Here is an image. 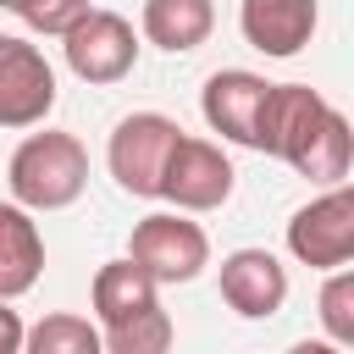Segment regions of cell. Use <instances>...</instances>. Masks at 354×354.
Returning <instances> with one entry per match:
<instances>
[{
  "instance_id": "6da1fadb",
  "label": "cell",
  "mask_w": 354,
  "mask_h": 354,
  "mask_svg": "<svg viewBox=\"0 0 354 354\" xmlns=\"http://www.w3.org/2000/svg\"><path fill=\"white\" fill-rule=\"evenodd\" d=\"M254 149L288 160L299 177L332 188L348 177L354 166V133L348 116L321 100L310 83H271L266 105H260V127H254Z\"/></svg>"
},
{
  "instance_id": "7a4b0ae2",
  "label": "cell",
  "mask_w": 354,
  "mask_h": 354,
  "mask_svg": "<svg viewBox=\"0 0 354 354\" xmlns=\"http://www.w3.org/2000/svg\"><path fill=\"white\" fill-rule=\"evenodd\" d=\"M100 343L111 354H160L171 348V315L160 310V282L133 260H105L94 271Z\"/></svg>"
},
{
  "instance_id": "3957f363",
  "label": "cell",
  "mask_w": 354,
  "mask_h": 354,
  "mask_svg": "<svg viewBox=\"0 0 354 354\" xmlns=\"http://www.w3.org/2000/svg\"><path fill=\"white\" fill-rule=\"evenodd\" d=\"M6 183L11 199L28 210H66L88 188V149L77 133H55V127L28 133L6 166Z\"/></svg>"
},
{
  "instance_id": "277c9868",
  "label": "cell",
  "mask_w": 354,
  "mask_h": 354,
  "mask_svg": "<svg viewBox=\"0 0 354 354\" xmlns=\"http://www.w3.org/2000/svg\"><path fill=\"white\" fill-rule=\"evenodd\" d=\"M61 50H66V66L72 77L105 88V83H122L133 66H138V33L122 11H105V6H88L72 17V28L61 33Z\"/></svg>"
},
{
  "instance_id": "5b68a950",
  "label": "cell",
  "mask_w": 354,
  "mask_h": 354,
  "mask_svg": "<svg viewBox=\"0 0 354 354\" xmlns=\"http://www.w3.org/2000/svg\"><path fill=\"white\" fill-rule=\"evenodd\" d=\"M177 122L160 116V111H133L116 122L111 144H105V166L116 177L122 194L133 199H160V171H166V155L177 144Z\"/></svg>"
},
{
  "instance_id": "8992f818",
  "label": "cell",
  "mask_w": 354,
  "mask_h": 354,
  "mask_svg": "<svg viewBox=\"0 0 354 354\" xmlns=\"http://www.w3.org/2000/svg\"><path fill=\"white\" fill-rule=\"evenodd\" d=\"M127 260L144 266L155 282H194L210 266V238L199 221H188V210H155L133 227Z\"/></svg>"
},
{
  "instance_id": "52a82bcc",
  "label": "cell",
  "mask_w": 354,
  "mask_h": 354,
  "mask_svg": "<svg viewBox=\"0 0 354 354\" xmlns=\"http://www.w3.org/2000/svg\"><path fill=\"white\" fill-rule=\"evenodd\" d=\"M232 160L221 155V144L210 138H194V133H177L171 155H166V171H160V199H171L177 210H221L232 199Z\"/></svg>"
},
{
  "instance_id": "ba28073f",
  "label": "cell",
  "mask_w": 354,
  "mask_h": 354,
  "mask_svg": "<svg viewBox=\"0 0 354 354\" xmlns=\"http://www.w3.org/2000/svg\"><path fill=\"white\" fill-rule=\"evenodd\" d=\"M288 254L310 271H332L354 260V194L343 183H332L321 199H310L304 210H293L288 221Z\"/></svg>"
},
{
  "instance_id": "9c48e42d",
  "label": "cell",
  "mask_w": 354,
  "mask_h": 354,
  "mask_svg": "<svg viewBox=\"0 0 354 354\" xmlns=\"http://www.w3.org/2000/svg\"><path fill=\"white\" fill-rule=\"evenodd\" d=\"M55 111V66L39 44L0 33V127H39Z\"/></svg>"
},
{
  "instance_id": "30bf717a",
  "label": "cell",
  "mask_w": 354,
  "mask_h": 354,
  "mask_svg": "<svg viewBox=\"0 0 354 354\" xmlns=\"http://www.w3.org/2000/svg\"><path fill=\"white\" fill-rule=\"evenodd\" d=\"M221 299L243 321H266L288 304V266L271 249H232L221 260Z\"/></svg>"
},
{
  "instance_id": "8fae6325",
  "label": "cell",
  "mask_w": 354,
  "mask_h": 354,
  "mask_svg": "<svg viewBox=\"0 0 354 354\" xmlns=\"http://www.w3.org/2000/svg\"><path fill=\"white\" fill-rule=\"evenodd\" d=\"M266 88H271V83H266L260 72H243V66L210 72V83H205V94H199V111H205L210 133H221L227 144L254 149V127H260Z\"/></svg>"
},
{
  "instance_id": "7c38bea8",
  "label": "cell",
  "mask_w": 354,
  "mask_h": 354,
  "mask_svg": "<svg viewBox=\"0 0 354 354\" xmlns=\"http://www.w3.org/2000/svg\"><path fill=\"white\" fill-rule=\"evenodd\" d=\"M315 22H321L315 0H243V6H238L243 39H249L260 55H271V61L299 55V50L315 39Z\"/></svg>"
},
{
  "instance_id": "4fadbf2b",
  "label": "cell",
  "mask_w": 354,
  "mask_h": 354,
  "mask_svg": "<svg viewBox=\"0 0 354 354\" xmlns=\"http://www.w3.org/2000/svg\"><path fill=\"white\" fill-rule=\"evenodd\" d=\"M44 271V238L28 205H0V299H22Z\"/></svg>"
},
{
  "instance_id": "5bb4252c",
  "label": "cell",
  "mask_w": 354,
  "mask_h": 354,
  "mask_svg": "<svg viewBox=\"0 0 354 354\" xmlns=\"http://www.w3.org/2000/svg\"><path fill=\"white\" fill-rule=\"evenodd\" d=\"M138 28H144V39H149L155 50L183 55V50H199V44L210 39L216 6H210V0H144Z\"/></svg>"
},
{
  "instance_id": "9a60e30c",
  "label": "cell",
  "mask_w": 354,
  "mask_h": 354,
  "mask_svg": "<svg viewBox=\"0 0 354 354\" xmlns=\"http://www.w3.org/2000/svg\"><path fill=\"white\" fill-rule=\"evenodd\" d=\"M22 348H33V354H100L105 343H100V326L88 315L55 310L39 326H22Z\"/></svg>"
},
{
  "instance_id": "2e32d148",
  "label": "cell",
  "mask_w": 354,
  "mask_h": 354,
  "mask_svg": "<svg viewBox=\"0 0 354 354\" xmlns=\"http://www.w3.org/2000/svg\"><path fill=\"white\" fill-rule=\"evenodd\" d=\"M315 315L326 326L332 343H354V271L348 266H332V277L321 282V299H315Z\"/></svg>"
},
{
  "instance_id": "e0dca14e",
  "label": "cell",
  "mask_w": 354,
  "mask_h": 354,
  "mask_svg": "<svg viewBox=\"0 0 354 354\" xmlns=\"http://www.w3.org/2000/svg\"><path fill=\"white\" fill-rule=\"evenodd\" d=\"M77 11H88V0H28L17 17H22L33 33H55V39H61V33L72 28Z\"/></svg>"
},
{
  "instance_id": "ac0fdd59",
  "label": "cell",
  "mask_w": 354,
  "mask_h": 354,
  "mask_svg": "<svg viewBox=\"0 0 354 354\" xmlns=\"http://www.w3.org/2000/svg\"><path fill=\"white\" fill-rule=\"evenodd\" d=\"M22 348V315L11 310V299H0V354H17Z\"/></svg>"
},
{
  "instance_id": "d6986e66",
  "label": "cell",
  "mask_w": 354,
  "mask_h": 354,
  "mask_svg": "<svg viewBox=\"0 0 354 354\" xmlns=\"http://www.w3.org/2000/svg\"><path fill=\"white\" fill-rule=\"evenodd\" d=\"M22 6H28V0H0V11H22Z\"/></svg>"
}]
</instances>
